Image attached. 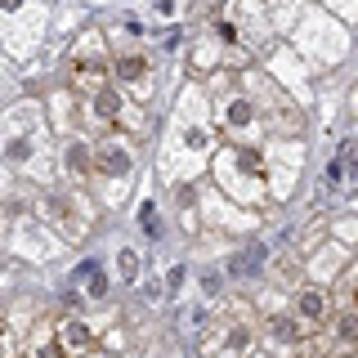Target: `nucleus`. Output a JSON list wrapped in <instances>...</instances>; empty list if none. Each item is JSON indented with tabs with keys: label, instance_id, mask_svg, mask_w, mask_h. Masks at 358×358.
<instances>
[{
	"label": "nucleus",
	"instance_id": "1",
	"mask_svg": "<svg viewBox=\"0 0 358 358\" xmlns=\"http://www.w3.org/2000/svg\"><path fill=\"white\" fill-rule=\"evenodd\" d=\"M300 309H305V313H309V318H318V309H322V300H318V296H305V300H300Z\"/></svg>",
	"mask_w": 358,
	"mask_h": 358
}]
</instances>
